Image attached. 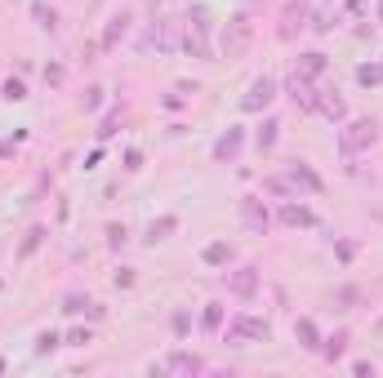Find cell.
<instances>
[{"instance_id": "obj_1", "label": "cell", "mask_w": 383, "mask_h": 378, "mask_svg": "<svg viewBox=\"0 0 383 378\" xmlns=\"http://www.w3.org/2000/svg\"><path fill=\"white\" fill-rule=\"evenodd\" d=\"M375 143H379V120H375V116H361V120H352V125L339 133V147H343V156H348V169H356L352 161H356L361 152H370Z\"/></svg>"}, {"instance_id": "obj_2", "label": "cell", "mask_w": 383, "mask_h": 378, "mask_svg": "<svg viewBox=\"0 0 383 378\" xmlns=\"http://www.w3.org/2000/svg\"><path fill=\"white\" fill-rule=\"evenodd\" d=\"M303 27H312V5L308 0H285L277 18V41H294Z\"/></svg>"}, {"instance_id": "obj_3", "label": "cell", "mask_w": 383, "mask_h": 378, "mask_svg": "<svg viewBox=\"0 0 383 378\" xmlns=\"http://www.w3.org/2000/svg\"><path fill=\"white\" fill-rule=\"evenodd\" d=\"M268 334L272 329H268L263 316H232L227 329H223V343H263Z\"/></svg>"}, {"instance_id": "obj_4", "label": "cell", "mask_w": 383, "mask_h": 378, "mask_svg": "<svg viewBox=\"0 0 383 378\" xmlns=\"http://www.w3.org/2000/svg\"><path fill=\"white\" fill-rule=\"evenodd\" d=\"M210 31H214V22L205 9H192L187 14V54H196V58H210Z\"/></svg>"}, {"instance_id": "obj_5", "label": "cell", "mask_w": 383, "mask_h": 378, "mask_svg": "<svg viewBox=\"0 0 383 378\" xmlns=\"http://www.w3.org/2000/svg\"><path fill=\"white\" fill-rule=\"evenodd\" d=\"M277 89H281L277 76H254V80H250V89H245V99H241V112H250V116L268 112L272 99H277Z\"/></svg>"}, {"instance_id": "obj_6", "label": "cell", "mask_w": 383, "mask_h": 378, "mask_svg": "<svg viewBox=\"0 0 383 378\" xmlns=\"http://www.w3.org/2000/svg\"><path fill=\"white\" fill-rule=\"evenodd\" d=\"M223 285H227V294H232V298H254L259 285H263V276H259L254 263H245V267H236V272H227Z\"/></svg>"}, {"instance_id": "obj_7", "label": "cell", "mask_w": 383, "mask_h": 378, "mask_svg": "<svg viewBox=\"0 0 383 378\" xmlns=\"http://www.w3.org/2000/svg\"><path fill=\"white\" fill-rule=\"evenodd\" d=\"M250 36H254V22H250L245 14H236V18H232V22H227V27H223V54H227V58L245 54Z\"/></svg>"}, {"instance_id": "obj_8", "label": "cell", "mask_w": 383, "mask_h": 378, "mask_svg": "<svg viewBox=\"0 0 383 378\" xmlns=\"http://www.w3.org/2000/svg\"><path fill=\"white\" fill-rule=\"evenodd\" d=\"M241 227L250 231V236H263V231L272 227V210L259 196H241Z\"/></svg>"}, {"instance_id": "obj_9", "label": "cell", "mask_w": 383, "mask_h": 378, "mask_svg": "<svg viewBox=\"0 0 383 378\" xmlns=\"http://www.w3.org/2000/svg\"><path fill=\"white\" fill-rule=\"evenodd\" d=\"M161 370L165 374H205L210 365H205V356H196V351H170Z\"/></svg>"}, {"instance_id": "obj_10", "label": "cell", "mask_w": 383, "mask_h": 378, "mask_svg": "<svg viewBox=\"0 0 383 378\" xmlns=\"http://www.w3.org/2000/svg\"><path fill=\"white\" fill-rule=\"evenodd\" d=\"M285 178H290V187H303V191H312V196H321V191H326V182H321V174H317V169L308 165V161H294Z\"/></svg>"}, {"instance_id": "obj_11", "label": "cell", "mask_w": 383, "mask_h": 378, "mask_svg": "<svg viewBox=\"0 0 383 378\" xmlns=\"http://www.w3.org/2000/svg\"><path fill=\"white\" fill-rule=\"evenodd\" d=\"M241 143H245V129H241V125H232V129H227L219 143H214V152H210V156H214V161H236Z\"/></svg>"}, {"instance_id": "obj_12", "label": "cell", "mask_w": 383, "mask_h": 378, "mask_svg": "<svg viewBox=\"0 0 383 378\" xmlns=\"http://www.w3.org/2000/svg\"><path fill=\"white\" fill-rule=\"evenodd\" d=\"M294 338H298V347L321 351V329H317L312 316H298V321H294Z\"/></svg>"}, {"instance_id": "obj_13", "label": "cell", "mask_w": 383, "mask_h": 378, "mask_svg": "<svg viewBox=\"0 0 383 378\" xmlns=\"http://www.w3.org/2000/svg\"><path fill=\"white\" fill-rule=\"evenodd\" d=\"M129 22H134V18H129V9H121V14H112V18H107V31H103V50H116V41H121V36L129 31Z\"/></svg>"}, {"instance_id": "obj_14", "label": "cell", "mask_w": 383, "mask_h": 378, "mask_svg": "<svg viewBox=\"0 0 383 378\" xmlns=\"http://www.w3.org/2000/svg\"><path fill=\"white\" fill-rule=\"evenodd\" d=\"M348 343H352V334H348V329H339V334L321 338V356H326L330 365H334V361H343V356H348Z\"/></svg>"}, {"instance_id": "obj_15", "label": "cell", "mask_w": 383, "mask_h": 378, "mask_svg": "<svg viewBox=\"0 0 383 378\" xmlns=\"http://www.w3.org/2000/svg\"><path fill=\"white\" fill-rule=\"evenodd\" d=\"M312 223H317L312 210H303V205H294V201L281 205V227H312Z\"/></svg>"}, {"instance_id": "obj_16", "label": "cell", "mask_w": 383, "mask_h": 378, "mask_svg": "<svg viewBox=\"0 0 383 378\" xmlns=\"http://www.w3.org/2000/svg\"><path fill=\"white\" fill-rule=\"evenodd\" d=\"M317 112L326 116V120H348V103H343L334 89H321V103H317Z\"/></svg>"}, {"instance_id": "obj_17", "label": "cell", "mask_w": 383, "mask_h": 378, "mask_svg": "<svg viewBox=\"0 0 383 378\" xmlns=\"http://www.w3.org/2000/svg\"><path fill=\"white\" fill-rule=\"evenodd\" d=\"M294 71H303V76H321V71H326V54H321V50H308V54H298L294 58Z\"/></svg>"}, {"instance_id": "obj_18", "label": "cell", "mask_w": 383, "mask_h": 378, "mask_svg": "<svg viewBox=\"0 0 383 378\" xmlns=\"http://www.w3.org/2000/svg\"><path fill=\"white\" fill-rule=\"evenodd\" d=\"M201 259H205L210 267H227V263L236 259V249L227 245V240H214V245H205V249H201Z\"/></svg>"}, {"instance_id": "obj_19", "label": "cell", "mask_w": 383, "mask_h": 378, "mask_svg": "<svg viewBox=\"0 0 383 378\" xmlns=\"http://www.w3.org/2000/svg\"><path fill=\"white\" fill-rule=\"evenodd\" d=\"M277 138H281V120H277V116H268V120L259 125V133H254L259 152H272V147H277Z\"/></svg>"}, {"instance_id": "obj_20", "label": "cell", "mask_w": 383, "mask_h": 378, "mask_svg": "<svg viewBox=\"0 0 383 378\" xmlns=\"http://www.w3.org/2000/svg\"><path fill=\"white\" fill-rule=\"evenodd\" d=\"M170 231H178V218H174V214H161V218H152V223H147V245H157V240H165Z\"/></svg>"}, {"instance_id": "obj_21", "label": "cell", "mask_w": 383, "mask_h": 378, "mask_svg": "<svg viewBox=\"0 0 383 378\" xmlns=\"http://www.w3.org/2000/svg\"><path fill=\"white\" fill-rule=\"evenodd\" d=\"M41 240H45V227H41V223H36V227L27 231V236H22V245H18V263H27V259H31V254H36V249H41Z\"/></svg>"}, {"instance_id": "obj_22", "label": "cell", "mask_w": 383, "mask_h": 378, "mask_svg": "<svg viewBox=\"0 0 383 378\" xmlns=\"http://www.w3.org/2000/svg\"><path fill=\"white\" fill-rule=\"evenodd\" d=\"M356 85H366V89L383 85V63H366V67H356Z\"/></svg>"}, {"instance_id": "obj_23", "label": "cell", "mask_w": 383, "mask_h": 378, "mask_svg": "<svg viewBox=\"0 0 383 378\" xmlns=\"http://www.w3.org/2000/svg\"><path fill=\"white\" fill-rule=\"evenodd\" d=\"M58 347H63V338H58L54 329H41V334H36V356H50Z\"/></svg>"}, {"instance_id": "obj_24", "label": "cell", "mask_w": 383, "mask_h": 378, "mask_svg": "<svg viewBox=\"0 0 383 378\" xmlns=\"http://www.w3.org/2000/svg\"><path fill=\"white\" fill-rule=\"evenodd\" d=\"M31 14H36V22H41L45 31H54V27H58V14H54L50 5H45V0H36V5H31Z\"/></svg>"}, {"instance_id": "obj_25", "label": "cell", "mask_w": 383, "mask_h": 378, "mask_svg": "<svg viewBox=\"0 0 383 378\" xmlns=\"http://www.w3.org/2000/svg\"><path fill=\"white\" fill-rule=\"evenodd\" d=\"M356 298H361V289H356V285H343L339 294H334V303H339V312H352V303H356Z\"/></svg>"}, {"instance_id": "obj_26", "label": "cell", "mask_w": 383, "mask_h": 378, "mask_svg": "<svg viewBox=\"0 0 383 378\" xmlns=\"http://www.w3.org/2000/svg\"><path fill=\"white\" fill-rule=\"evenodd\" d=\"M205 329H223V303H205Z\"/></svg>"}, {"instance_id": "obj_27", "label": "cell", "mask_w": 383, "mask_h": 378, "mask_svg": "<svg viewBox=\"0 0 383 378\" xmlns=\"http://www.w3.org/2000/svg\"><path fill=\"white\" fill-rule=\"evenodd\" d=\"M0 94H5V103H22V99H27V85H22V80H5Z\"/></svg>"}, {"instance_id": "obj_28", "label": "cell", "mask_w": 383, "mask_h": 378, "mask_svg": "<svg viewBox=\"0 0 383 378\" xmlns=\"http://www.w3.org/2000/svg\"><path fill=\"white\" fill-rule=\"evenodd\" d=\"M125 240H129V231H125L121 223H112V227H107V245H112V249H125Z\"/></svg>"}, {"instance_id": "obj_29", "label": "cell", "mask_w": 383, "mask_h": 378, "mask_svg": "<svg viewBox=\"0 0 383 378\" xmlns=\"http://www.w3.org/2000/svg\"><path fill=\"white\" fill-rule=\"evenodd\" d=\"M63 312H67V316H76V312H89V298H80V294H67V298H63Z\"/></svg>"}, {"instance_id": "obj_30", "label": "cell", "mask_w": 383, "mask_h": 378, "mask_svg": "<svg viewBox=\"0 0 383 378\" xmlns=\"http://www.w3.org/2000/svg\"><path fill=\"white\" fill-rule=\"evenodd\" d=\"M263 187H268L272 196H285V201H290V178H268Z\"/></svg>"}, {"instance_id": "obj_31", "label": "cell", "mask_w": 383, "mask_h": 378, "mask_svg": "<svg viewBox=\"0 0 383 378\" xmlns=\"http://www.w3.org/2000/svg\"><path fill=\"white\" fill-rule=\"evenodd\" d=\"M170 325H174V334H178V338H187V329H192V316H187V312H174V321H170Z\"/></svg>"}, {"instance_id": "obj_32", "label": "cell", "mask_w": 383, "mask_h": 378, "mask_svg": "<svg viewBox=\"0 0 383 378\" xmlns=\"http://www.w3.org/2000/svg\"><path fill=\"white\" fill-rule=\"evenodd\" d=\"M125 169H129V174H134V169H143V152H138V147L125 152Z\"/></svg>"}, {"instance_id": "obj_33", "label": "cell", "mask_w": 383, "mask_h": 378, "mask_svg": "<svg viewBox=\"0 0 383 378\" xmlns=\"http://www.w3.org/2000/svg\"><path fill=\"white\" fill-rule=\"evenodd\" d=\"M67 343H71V347H85V343H89V329H71Z\"/></svg>"}, {"instance_id": "obj_34", "label": "cell", "mask_w": 383, "mask_h": 378, "mask_svg": "<svg viewBox=\"0 0 383 378\" xmlns=\"http://www.w3.org/2000/svg\"><path fill=\"white\" fill-rule=\"evenodd\" d=\"M334 249H339V259H343V263H352V254H356V245H352V240H339Z\"/></svg>"}, {"instance_id": "obj_35", "label": "cell", "mask_w": 383, "mask_h": 378, "mask_svg": "<svg viewBox=\"0 0 383 378\" xmlns=\"http://www.w3.org/2000/svg\"><path fill=\"white\" fill-rule=\"evenodd\" d=\"M80 103H85V107H89V112H94V107H99V103H103V89H85V99H80Z\"/></svg>"}, {"instance_id": "obj_36", "label": "cell", "mask_w": 383, "mask_h": 378, "mask_svg": "<svg viewBox=\"0 0 383 378\" xmlns=\"http://www.w3.org/2000/svg\"><path fill=\"white\" fill-rule=\"evenodd\" d=\"M352 370H356V378H375V365H370V361H356Z\"/></svg>"}, {"instance_id": "obj_37", "label": "cell", "mask_w": 383, "mask_h": 378, "mask_svg": "<svg viewBox=\"0 0 383 378\" xmlns=\"http://www.w3.org/2000/svg\"><path fill=\"white\" fill-rule=\"evenodd\" d=\"M116 285L129 289V285H134V272H129V267H121V272H116Z\"/></svg>"}, {"instance_id": "obj_38", "label": "cell", "mask_w": 383, "mask_h": 378, "mask_svg": "<svg viewBox=\"0 0 383 378\" xmlns=\"http://www.w3.org/2000/svg\"><path fill=\"white\" fill-rule=\"evenodd\" d=\"M45 80H50V85H63V67H45Z\"/></svg>"}, {"instance_id": "obj_39", "label": "cell", "mask_w": 383, "mask_h": 378, "mask_svg": "<svg viewBox=\"0 0 383 378\" xmlns=\"http://www.w3.org/2000/svg\"><path fill=\"white\" fill-rule=\"evenodd\" d=\"M375 334H379V343H383V316H379V321H375Z\"/></svg>"}, {"instance_id": "obj_40", "label": "cell", "mask_w": 383, "mask_h": 378, "mask_svg": "<svg viewBox=\"0 0 383 378\" xmlns=\"http://www.w3.org/2000/svg\"><path fill=\"white\" fill-rule=\"evenodd\" d=\"M379 22H383V0H379Z\"/></svg>"}, {"instance_id": "obj_41", "label": "cell", "mask_w": 383, "mask_h": 378, "mask_svg": "<svg viewBox=\"0 0 383 378\" xmlns=\"http://www.w3.org/2000/svg\"><path fill=\"white\" fill-rule=\"evenodd\" d=\"M0 374H5V361H0Z\"/></svg>"}]
</instances>
